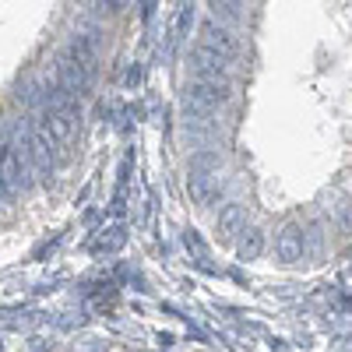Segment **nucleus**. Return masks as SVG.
Listing matches in <instances>:
<instances>
[{"mask_svg":"<svg viewBox=\"0 0 352 352\" xmlns=\"http://www.w3.org/2000/svg\"><path fill=\"white\" fill-rule=\"evenodd\" d=\"M229 102V81H204V78H194L187 88H184V113L187 120L194 116H208L215 113L219 106Z\"/></svg>","mask_w":352,"mask_h":352,"instance_id":"obj_1","label":"nucleus"},{"mask_svg":"<svg viewBox=\"0 0 352 352\" xmlns=\"http://www.w3.org/2000/svg\"><path fill=\"white\" fill-rule=\"evenodd\" d=\"M197 43H201V46H208V50H215L219 56H226L229 64H236V60H240V39L232 36V28L222 25L219 18H204V21H201V28H197Z\"/></svg>","mask_w":352,"mask_h":352,"instance_id":"obj_2","label":"nucleus"},{"mask_svg":"<svg viewBox=\"0 0 352 352\" xmlns=\"http://www.w3.org/2000/svg\"><path fill=\"white\" fill-rule=\"evenodd\" d=\"M56 81H60V88L71 96V99H85L88 92H92V81H96V71H88V67H81V64H74V60H67V56L60 53L53 60V71H50Z\"/></svg>","mask_w":352,"mask_h":352,"instance_id":"obj_3","label":"nucleus"},{"mask_svg":"<svg viewBox=\"0 0 352 352\" xmlns=\"http://www.w3.org/2000/svg\"><path fill=\"white\" fill-rule=\"evenodd\" d=\"M190 67H194V78H204V81H226V74H229L226 56H219L215 50L201 46V43L190 50Z\"/></svg>","mask_w":352,"mask_h":352,"instance_id":"obj_4","label":"nucleus"},{"mask_svg":"<svg viewBox=\"0 0 352 352\" xmlns=\"http://www.w3.org/2000/svg\"><path fill=\"white\" fill-rule=\"evenodd\" d=\"M275 257L285 261V264H292V261L303 257V229H300L296 222L282 226V232L275 236Z\"/></svg>","mask_w":352,"mask_h":352,"instance_id":"obj_5","label":"nucleus"},{"mask_svg":"<svg viewBox=\"0 0 352 352\" xmlns=\"http://www.w3.org/2000/svg\"><path fill=\"white\" fill-rule=\"evenodd\" d=\"M243 229H247L243 226V208H240V204H226V212L219 215V236L222 240H232Z\"/></svg>","mask_w":352,"mask_h":352,"instance_id":"obj_6","label":"nucleus"},{"mask_svg":"<svg viewBox=\"0 0 352 352\" xmlns=\"http://www.w3.org/2000/svg\"><path fill=\"white\" fill-rule=\"evenodd\" d=\"M208 8H212V14L222 21V25H240L243 21V11H240V0H208Z\"/></svg>","mask_w":352,"mask_h":352,"instance_id":"obj_7","label":"nucleus"},{"mask_svg":"<svg viewBox=\"0 0 352 352\" xmlns=\"http://www.w3.org/2000/svg\"><path fill=\"white\" fill-rule=\"evenodd\" d=\"M236 254H240L243 261L261 257V254H264V232H261V229H243V236H240V243H236Z\"/></svg>","mask_w":352,"mask_h":352,"instance_id":"obj_8","label":"nucleus"},{"mask_svg":"<svg viewBox=\"0 0 352 352\" xmlns=\"http://www.w3.org/2000/svg\"><path fill=\"white\" fill-rule=\"evenodd\" d=\"M88 8L96 14H120L127 8V0H88Z\"/></svg>","mask_w":352,"mask_h":352,"instance_id":"obj_9","label":"nucleus"},{"mask_svg":"<svg viewBox=\"0 0 352 352\" xmlns=\"http://www.w3.org/2000/svg\"><path fill=\"white\" fill-rule=\"evenodd\" d=\"M194 21V8L190 4H184L180 11H176V18H173V39H180L184 36V28Z\"/></svg>","mask_w":352,"mask_h":352,"instance_id":"obj_10","label":"nucleus"}]
</instances>
